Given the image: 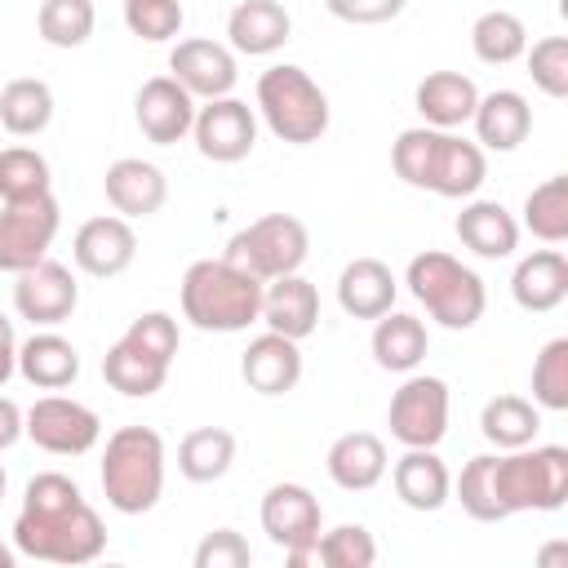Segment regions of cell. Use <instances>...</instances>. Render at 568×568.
<instances>
[{"label": "cell", "mask_w": 568, "mask_h": 568, "mask_svg": "<svg viewBox=\"0 0 568 568\" xmlns=\"http://www.w3.org/2000/svg\"><path fill=\"white\" fill-rule=\"evenodd\" d=\"M532 404L541 413H568V337H550L532 359Z\"/></svg>", "instance_id": "obj_38"}, {"label": "cell", "mask_w": 568, "mask_h": 568, "mask_svg": "<svg viewBox=\"0 0 568 568\" xmlns=\"http://www.w3.org/2000/svg\"><path fill=\"white\" fill-rule=\"evenodd\" d=\"M404 284L408 293L426 306V315L439 324V328H453V333H466L484 320V306H488V288L479 280V271H470L466 262H457L453 253L444 248H426L408 262L404 271Z\"/></svg>", "instance_id": "obj_4"}, {"label": "cell", "mask_w": 568, "mask_h": 568, "mask_svg": "<svg viewBox=\"0 0 568 568\" xmlns=\"http://www.w3.org/2000/svg\"><path fill=\"white\" fill-rule=\"evenodd\" d=\"M510 297L519 311L546 315L555 306H564L568 297V257L559 248H532L528 257L515 262L510 275Z\"/></svg>", "instance_id": "obj_23"}, {"label": "cell", "mask_w": 568, "mask_h": 568, "mask_svg": "<svg viewBox=\"0 0 568 568\" xmlns=\"http://www.w3.org/2000/svg\"><path fill=\"white\" fill-rule=\"evenodd\" d=\"M0 568H13V550L0 541Z\"/></svg>", "instance_id": "obj_51"}, {"label": "cell", "mask_w": 568, "mask_h": 568, "mask_svg": "<svg viewBox=\"0 0 568 568\" xmlns=\"http://www.w3.org/2000/svg\"><path fill=\"white\" fill-rule=\"evenodd\" d=\"M102 377H106L111 390H120V395H129V399H146V395H155V390L169 382V364L155 359V355H146V351H138V346H129V342L120 337V342L106 346V355H102Z\"/></svg>", "instance_id": "obj_32"}, {"label": "cell", "mask_w": 568, "mask_h": 568, "mask_svg": "<svg viewBox=\"0 0 568 568\" xmlns=\"http://www.w3.org/2000/svg\"><path fill=\"white\" fill-rule=\"evenodd\" d=\"M435 142H439V129L430 124H417V129H404L390 146V164L399 173V182L426 191V178H430V160H435Z\"/></svg>", "instance_id": "obj_42"}, {"label": "cell", "mask_w": 568, "mask_h": 568, "mask_svg": "<svg viewBox=\"0 0 568 568\" xmlns=\"http://www.w3.org/2000/svg\"><path fill=\"white\" fill-rule=\"evenodd\" d=\"M493 488L501 515L519 510H559L568 501V448L564 444H528L510 453H493Z\"/></svg>", "instance_id": "obj_6"}, {"label": "cell", "mask_w": 568, "mask_h": 568, "mask_svg": "<svg viewBox=\"0 0 568 568\" xmlns=\"http://www.w3.org/2000/svg\"><path fill=\"white\" fill-rule=\"evenodd\" d=\"M404 4L408 0H324V9L337 22H351V27H382V22L399 18Z\"/></svg>", "instance_id": "obj_47"}, {"label": "cell", "mask_w": 568, "mask_h": 568, "mask_svg": "<svg viewBox=\"0 0 568 568\" xmlns=\"http://www.w3.org/2000/svg\"><path fill=\"white\" fill-rule=\"evenodd\" d=\"M18 439H22V408L9 395H0V453L13 448Z\"/></svg>", "instance_id": "obj_49"}, {"label": "cell", "mask_w": 568, "mask_h": 568, "mask_svg": "<svg viewBox=\"0 0 568 568\" xmlns=\"http://www.w3.org/2000/svg\"><path fill=\"white\" fill-rule=\"evenodd\" d=\"M18 373V333H13V320L0 315V386Z\"/></svg>", "instance_id": "obj_48"}, {"label": "cell", "mask_w": 568, "mask_h": 568, "mask_svg": "<svg viewBox=\"0 0 568 568\" xmlns=\"http://www.w3.org/2000/svg\"><path fill=\"white\" fill-rule=\"evenodd\" d=\"M390 470V484H395V497L408 506V510H439L448 497H453V475L448 466L439 462L435 448H404V457Z\"/></svg>", "instance_id": "obj_27"}, {"label": "cell", "mask_w": 568, "mask_h": 568, "mask_svg": "<svg viewBox=\"0 0 568 568\" xmlns=\"http://www.w3.org/2000/svg\"><path fill=\"white\" fill-rule=\"evenodd\" d=\"M555 559H568V546H564V541H559V546H546V550H541V564H555Z\"/></svg>", "instance_id": "obj_50"}, {"label": "cell", "mask_w": 568, "mask_h": 568, "mask_svg": "<svg viewBox=\"0 0 568 568\" xmlns=\"http://www.w3.org/2000/svg\"><path fill=\"white\" fill-rule=\"evenodd\" d=\"M257 115L288 146H311L328 133V93L297 62H275L257 75Z\"/></svg>", "instance_id": "obj_5"}, {"label": "cell", "mask_w": 568, "mask_h": 568, "mask_svg": "<svg viewBox=\"0 0 568 568\" xmlns=\"http://www.w3.org/2000/svg\"><path fill=\"white\" fill-rule=\"evenodd\" d=\"M120 337H124L129 346H138V351L164 359V364H173V355H178V346H182L178 320H173L169 311H146V315H138Z\"/></svg>", "instance_id": "obj_45"}, {"label": "cell", "mask_w": 568, "mask_h": 568, "mask_svg": "<svg viewBox=\"0 0 568 568\" xmlns=\"http://www.w3.org/2000/svg\"><path fill=\"white\" fill-rule=\"evenodd\" d=\"M470 124L484 151H515L532 133V106L515 89H493V93H479Z\"/></svg>", "instance_id": "obj_25"}, {"label": "cell", "mask_w": 568, "mask_h": 568, "mask_svg": "<svg viewBox=\"0 0 568 568\" xmlns=\"http://www.w3.org/2000/svg\"><path fill=\"white\" fill-rule=\"evenodd\" d=\"M528 75L546 98H568V40L564 36H541L532 49H524Z\"/></svg>", "instance_id": "obj_44"}, {"label": "cell", "mask_w": 568, "mask_h": 568, "mask_svg": "<svg viewBox=\"0 0 568 568\" xmlns=\"http://www.w3.org/2000/svg\"><path fill=\"white\" fill-rule=\"evenodd\" d=\"M293 36V18L280 0H240L226 18V44L244 58H266L284 49Z\"/></svg>", "instance_id": "obj_21"}, {"label": "cell", "mask_w": 568, "mask_h": 568, "mask_svg": "<svg viewBox=\"0 0 568 568\" xmlns=\"http://www.w3.org/2000/svg\"><path fill=\"white\" fill-rule=\"evenodd\" d=\"M488 178V155L479 142L453 133V129H439V142H435V160H430V178H426V191L444 195V200H470Z\"/></svg>", "instance_id": "obj_17"}, {"label": "cell", "mask_w": 568, "mask_h": 568, "mask_svg": "<svg viewBox=\"0 0 568 568\" xmlns=\"http://www.w3.org/2000/svg\"><path fill=\"white\" fill-rule=\"evenodd\" d=\"M306 253H311L306 222L293 217V213H266V217L240 226V231L226 240V253H222V257L266 284V280H280V275L302 271Z\"/></svg>", "instance_id": "obj_7"}, {"label": "cell", "mask_w": 568, "mask_h": 568, "mask_svg": "<svg viewBox=\"0 0 568 568\" xmlns=\"http://www.w3.org/2000/svg\"><path fill=\"white\" fill-rule=\"evenodd\" d=\"M40 191H53L49 160L36 146H4L0 151V200H22Z\"/></svg>", "instance_id": "obj_39"}, {"label": "cell", "mask_w": 568, "mask_h": 568, "mask_svg": "<svg viewBox=\"0 0 568 568\" xmlns=\"http://www.w3.org/2000/svg\"><path fill=\"white\" fill-rule=\"evenodd\" d=\"M195 146L204 160L213 164H240L253 146H257V115L248 102L240 98H209L204 106H195Z\"/></svg>", "instance_id": "obj_12"}, {"label": "cell", "mask_w": 568, "mask_h": 568, "mask_svg": "<svg viewBox=\"0 0 568 568\" xmlns=\"http://www.w3.org/2000/svg\"><path fill=\"white\" fill-rule=\"evenodd\" d=\"M53 120V89L36 75H18L0 89V124L13 138H36Z\"/></svg>", "instance_id": "obj_33"}, {"label": "cell", "mask_w": 568, "mask_h": 568, "mask_svg": "<svg viewBox=\"0 0 568 568\" xmlns=\"http://www.w3.org/2000/svg\"><path fill=\"white\" fill-rule=\"evenodd\" d=\"M453 493H457V501H462V510H466L470 519H479V524L506 519L501 506H497V488H493V453L470 457V462L462 466V475L453 479Z\"/></svg>", "instance_id": "obj_40"}, {"label": "cell", "mask_w": 568, "mask_h": 568, "mask_svg": "<svg viewBox=\"0 0 568 568\" xmlns=\"http://www.w3.org/2000/svg\"><path fill=\"white\" fill-rule=\"evenodd\" d=\"M80 306V284L71 275V266L44 257L27 271H18V284H13V311L36 324V328H58L71 320V311Z\"/></svg>", "instance_id": "obj_13"}, {"label": "cell", "mask_w": 568, "mask_h": 568, "mask_svg": "<svg viewBox=\"0 0 568 568\" xmlns=\"http://www.w3.org/2000/svg\"><path fill=\"white\" fill-rule=\"evenodd\" d=\"M537 430H541V408L532 399H524V395H493L484 404V413H479V435L497 453L537 444Z\"/></svg>", "instance_id": "obj_31"}, {"label": "cell", "mask_w": 568, "mask_h": 568, "mask_svg": "<svg viewBox=\"0 0 568 568\" xmlns=\"http://www.w3.org/2000/svg\"><path fill=\"white\" fill-rule=\"evenodd\" d=\"M102 493L120 515H146L164 493V439L151 426H120L106 435Z\"/></svg>", "instance_id": "obj_3"}, {"label": "cell", "mask_w": 568, "mask_h": 568, "mask_svg": "<svg viewBox=\"0 0 568 568\" xmlns=\"http://www.w3.org/2000/svg\"><path fill=\"white\" fill-rule=\"evenodd\" d=\"M470 49H475V58L488 62V67H510V62H519L524 49H528V27H524V18L510 13V9H488V13H479L475 27H470Z\"/></svg>", "instance_id": "obj_35"}, {"label": "cell", "mask_w": 568, "mask_h": 568, "mask_svg": "<svg viewBox=\"0 0 568 568\" xmlns=\"http://www.w3.org/2000/svg\"><path fill=\"white\" fill-rule=\"evenodd\" d=\"M248 564H253V550L235 528H213L195 546V568H248Z\"/></svg>", "instance_id": "obj_46"}, {"label": "cell", "mask_w": 568, "mask_h": 568, "mask_svg": "<svg viewBox=\"0 0 568 568\" xmlns=\"http://www.w3.org/2000/svg\"><path fill=\"white\" fill-rule=\"evenodd\" d=\"M324 466H328V479L337 484V488H346V493H368V488H377L382 479H386V444L373 435V430H346V435H337L333 444H328V457H324Z\"/></svg>", "instance_id": "obj_24"}, {"label": "cell", "mask_w": 568, "mask_h": 568, "mask_svg": "<svg viewBox=\"0 0 568 568\" xmlns=\"http://www.w3.org/2000/svg\"><path fill=\"white\" fill-rule=\"evenodd\" d=\"M475 102H479V89L462 71H430L426 80H417V93H413V106H417V115L430 129H462V124H470Z\"/></svg>", "instance_id": "obj_28"}, {"label": "cell", "mask_w": 568, "mask_h": 568, "mask_svg": "<svg viewBox=\"0 0 568 568\" xmlns=\"http://www.w3.org/2000/svg\"><path fill=\"white\" fill-rule=\"evenodd\" d=\"M462 248H470L475 257H488V262H501L519 248V222L515 213L501 204V200H470L462 204L457 222H453Z\"/></svg>", "instance_id": "obj_22"}, {"label": "cell", "mask_w": 568, "mask_h": 568, "mask_svg": "<svg viewBox=\"0 0 568 568\" xmlns=\"http://www.w3.org/2000/svg\"><path fill=\"white\" fill-rule=\"evenodd\" d=\"M18 373L36 390H62V386H71L80 377V351L62 333L40 328L27 342H18Z\"/></svg>", "instance_id": "obj_29"}, {"label": "cell", "mask_w": 568, "mask_h": 568, "mask_svg": "<svg viewBox=\"0 0 568 568\" xmlns=\"http://www.w3.org/2000/svg\"><path fill=\"white\" fill-rule=\"evenodd\" d=\"M399 280L382 257H355L337 275V306L355 320H377L395 306Z\"/></svg>", "instance_id": "obj_26"}, {"label": "cell", "mask_w": 568, "mask_h": 568, "mask_svg": "<svg viewBox=\"0 0 568 568\" xmlns=\"http://www.w3.org/2000/svg\"><path fill=\"white\" fill-rule=\"evenodd\" d=\"M324 568H373L377 564V541L364 524H337L315 541Z\"/></svg>", "instance_id": "obj_41"}, {"label": "cell", "mask_w": 568, "mask_h": 568, "mask_svg": "<svg viewBox=\"0 0 568 568\" xmlns=\"http://www.w3.org/2000/svg\"><path fill=\"white\" fill-rule=\"evenodd\" d=\"M133 120H138V129H142L146 142L173 146L195 124V98L173 75H151L138 89V98H133Z\"/></svg>", "instance_id": "obj_16"}, {"label": "cell", "mask_w": 568, "mask_h": 568, "mask_svg": "<svg viewBox=\"0 0 568 568\" xmlns=\"http://www.w3.org/2000/svg\"><path fill=\"white\" fill-rule=\"evenodd\" d=\"M368 346H373L377 368H386V373H413L426 359V351H430V333H426V324L417 315L390 306L386 315H377Z\"/></svg>", "instance_id": "obj_30"}, {"label": "cell", "mask_w": 568, "mask_h": 568, "mask_svg": "<svg viewBox=\"0 0 568 568\" xmlns=\"http://www.w3.org/2000/svg\"><path fill=\"white\" fill-rule=\"evenodd\" d=\"M102 191H106V204L120 217H151L169 200V178H164L160 164L138 160V155H124V160H115L102 173Z\"/></svg>", "instance_id": "obj_18"}, {"label": "cell", "mask_w": 568, "mask_h": 568, "mask_svg": "<svg viewBox=\"0 0 568 568\" xmlns=\"http://www.w3.org/2000/svg\"><path fill=\"white\" fill-rule=\"evenodd\" d=\"M58 226H62V209H58L53 191L0 200V271L18 275V271L44 262L58 240Z\"/></svg>", "instance_id": "obj_8"}, {"label": "cell", "mask_w": 568, "mask_h": 568, "mask_svg": "<svg viewBox=\"0 0 568 568\" xmlns=\"http://www.w3.org/2000/svg\"><path fill=\"white\" fill-rule=\"evenodd\" d=\"M124 27L146 44H164L182 31V0H124Z\"/></svg>", "instance_id": "obj_43"}, {"label": "cell", "mask_w": 568, "mask_h": 568, "mask_svg": "<svg viewBox=\"0 0 568 568\" xmlns=\"http://www.w3.org/2000/svg\"><path fill=\"white\" fill-rule=\"evenodd\" d=\"M93 22H98L93 0H40V13H36L40 40L53 49H80L93 36Z\"/></svg>", "instance_id": "obj_37"}, {"label": "cell", "mask_w": 568, "mask_h": 568, "mask_svg": "<svg viewBox=\"0 0 568 568\" xmlns=\"http://www.w3.org/2000/svg\"><path fill=\"white\" fill-rule=\"evenodd\" d=\"M524 231H532L541 244L568 240V173H555L537 182L524 200Z\"/></svg>", "instance_id": "obj_36"}, {"label": "cell", "mask_w": 568, "mask_h": 568, "mask_svg": "<svg viewBox=\"0 0 568 568\" xmlns=\"http://www.w3.org/2000/svg\"><path fill=\"white\" fill-rule=\"evenodd\" d=\"M4 488H9V475H4V466H0V497H4Z\"/></svg>", "instance_id": "obj_52"}, {"label": "cell", "mask_w": 568, "mask_h": 568, "mask_svg": "<svg viewBox=\"0 0 568 568\" xmlns=\"http://www.w3.org/2000/svg\"><path fill=\"white\" fill-rule=\"evenodd\" d=\"M71 257H75V266H80L84 275H93V280H115V275H124V271L133 266V257H138V235H133L129 217L102 213V217H89V222L75 231Z\"/></svg>", "instance_id": "obj_15"}, {"label": "cell", "mask_w": 568, "mask_h": 568, "mask_svg": "<svg viewBox=\"0 0 568 568\" xmlns=\"http://www.w3.org/2000/svg\"><path fill=\"white\" fill-rule=\"evenodd\" d=\"M386 426L404 448H435L448 435V382L430 373H408L390 395Z\"/></svg>", "instance_id": "obj_10"}, {"label": "cell", "mask_w": 568, "mask_h": 568, "mask_svg": "<svg viewBox=\"0 0 568 568\" xmlns=\"http://www.w3.org/2000/svg\"><path fill=\"white\" fill-rule=\"evenodd\" d=\"M22 435L53 457H84L102 435V417L71 395H40L22 413Z\"/></svg>", "instance_id": "obj_11"}, {"label": "cell", "mask_w": 568, "mask_h": 568, "mask_svg": "<svg viewBox=\"0 0 568 568\" xmlns=\"http://www.w3.org/2000/svg\"><path fill=\"white\" fill-rule=\"evenodd\" d=\"M231 462H235V435L222 430V426H195V430H186L182 444H178V470H182V479H191V484H213V479H222V475L231 470Z\"/></svg>", "instance_id": "obj_34"}, {"label": "cell", "mask_w": 568, "mask_h": 568, "mask_svg": "<svg viewBox=\"0 0 568 568\" xmlns=\"http://www.w3.org/2000/svg\"><path fill=\"white\" fill-rule=\"evenodd\" d=\"M182 320L200 333H244L262 315V280L226 257H200L182 275Z\"/></svg>", "instance_id": "obj_2"}, {"label": "cell", "mask_w": 568, "mask_h": 568, "mask_svg": "<svg viewBox=\"0 0 568 568\" xmlns=\"http://www.w3.org/2000/svg\"><path fill=\"white\" fill-rule=\"evenodd\" d=\"M169 75L191 93V98H226L240 80V67H235V53L231 44H217V40H204V36H191V40H178L173 53H169Z\"/></svg>", "instance_id": "obj_14"}, {"label": "cell", "mask_w": 568, "mask_h": 568, "mask_svg": "<svg viewBox=\"0 0 568 568\" xmlns=\"http://www.w3.org/2000/svg\"><path fill=\"white\" fill-rule=\"evenodd\" d=\"M106 546L102 515L84 501L80 484L62 470L27 479L22 510L13 519V550L44 564H89Z\"/></svg>", "instance_id": "obj_1"}, {"label": "cell", "mask_w": 568, "mask_h": 568, "mask_svg": "<svg viewBox=\"0 0 568 568\" xmlns=\"http://www.w3.org/2000/svg\"><path fill=\"white\" fill-rule=\"evenodd\" d=\"M320 524H324V510H320V497L306 488V484H271L266 497H262V532L284 546L288 564L293 568H306V564H320Z\"/></svg>", "instance_id": "obj_9"}, {"label": "cell", "mask_w": 568, "mask_h": 568, "mask_svg": "<svg viewBox=\"0 0 568 568\" xmlns=\"http://www.w3.org/2000/svg\"><path fill=\"white\" fill-rule=\"evenodd\" d=\"M240 377L248 382V390L257 395H288L302 382V346L284 333H262L248 342V351L240 355Z\"/></svg>", "instance_id": "obj_20"}, {"label": "cell", "mask_w": 568, "mask_h": 568, "mask_svg": "<svg viewBox=\"0 0 568 568\" xmlns=\"http://www.w3.org/2000/svg\"><path fill=\"white\" fill-rule=\"evenodd\" d=\"M271 333H284L293 342L311 337L320 328V288L306 275H280L262 284V315H257Z\"/></svg>", "instance_id": "obj_19"}]
</instances>
